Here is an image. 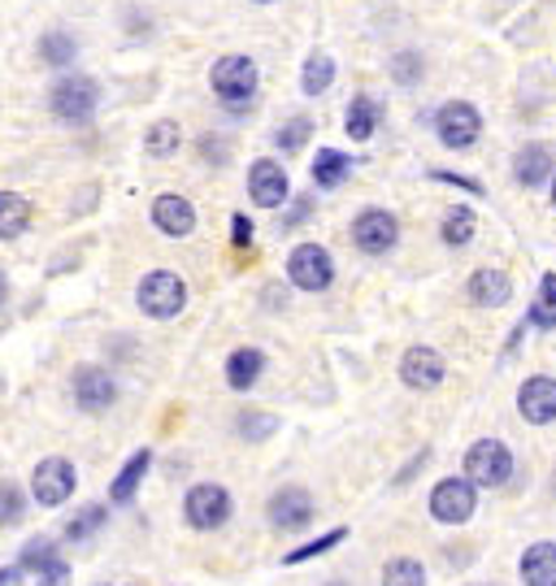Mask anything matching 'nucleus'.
Returning a JSON list of instances; mask_svg holds the SVG:
<instances>
[{
  "instance_id": "nucleus-38",
  "label": "nucleus",
  "mask_w": 556,
  "mask_h": 586,
  "mask_svg": "<svg viewBox=\"0 0 556 586\" xmlns=\"http://www.w3.org/2000/svg\"><path fill=\"white\" fill-rule=\"evenodd\" d=\"M0 586H26V570L22 565H0Z\"/></svg>"
},
{
  "instance_id": "nucleus-5",
  "label": "nucleus",
  "mask_w": 556,
  "mask_h": 586,
  "mask_svg": "<svg viewBox=\"0 0 556 586\" xmlns=\"http://www.w3.org/2000/svg\"><path fill=\"white\" fill-rule=\"evenodd\" d=\"M74 487H78V474L65 456H44L30 474V496L39 509H61L74 496Z\"/></svg>"
},
{
  "instance_id": "nucleus-40",
  "label": "nucleus",
  "mask_w": 556,
  "mask_h": 586,
  "mask_svg": "<svg viewBox=\"0 0 556 586\" xmlns=\"http://www.w3.org/2000/svg\"><path fill=\"white\" fill-rule=\"evenodd\" d=\"M4 300H9V279L0 274V304H4Z\"/></svg>"
},
{
  "instance_id": "nucleus-18",
  "label": "nucleus",
  "mask_w": 556,
  "mask_h": 586,
  "mask_svg": "<svg viewBox=\"0 0 556 586\" xmlns=\"http://www.w3.org/2000/svg\"><path fill=\"white\" fill-rule=\"evenodd\" d=\"M466 292H470V300H474L479 308H505V304L514 300V279H509L505 270H492V266H487V270H474V274H470V288H466Z\"/></svg>"
},
{
  "instance_id": "nucleus-12",
  "label": "nucleus",
  "mask_w": 556,
  "mask_h": 586,
  "mask_svg": "<svg viewBox=\"0 0 556 586\" xmlns=\"http://www.w3.org/2000/svg\"><path fill=\"white\" fill-rule=\"evenodd\" d=\"M17 565H22L26 574H35L39 586H61L70 578V565H65V557H61V548H57L52 539H30V544H22Z\"/></svg>"
},
{
  "instance_id": "nucleus-16",
  "label": "nucleus",
  "mask_w": 556,
  "mask_h": 586,
  "mask_svg": "<svg viewBox=\"0 0 556 586\" xmlns=\"http://www.w3.org/2000/svg\"><path fill=\"white\" fill-rule=\"evenodd\" d=\"M518 413H522L531 426L556 422V378H548V374L527 378L522 391H518Z\"/></svg>"
},
{
  "instance_id": "nucleus-23",
  "label": "nucleus",
  "mask_w": 556,
  "mask_h": 586,
  "mask_svg": "<svg viewBox=\"0 0 556 586\" xmlns=\"http://www.w3.org/2000/svg\"><path fill=\"white\" fill-rule=\"evenodd\" d=\"M348 174H353V157H344V152H335V148H322L318 157H313V183L318 187H344L348 183Z\"/></svg>"
},
{
  "instance_id": "nucleus-29",
  "label": "nucleus",
  "mask_w": 556,
  "mask_h": 586,
  "mask_svg": "<svg viewBox=\"0 0 556 586\" xmlns=\"http://www.w3.org/2000/svg\"><path fill=\"white\" fill-rule=\"evenodd\" d=\"M348 539V530L344 526H335V530H326V535H318L313 544H300V548H292L287 557H283V565H305V561H313V557H326L331 548H339Z\"/></svg>"
},
{
  "instance_id": "nucleus-28",
  "label": "nucleus",
  "mask_w": 556,
  "mask_h": 586,
  "mask_svg": "<svg viewBox=\"0 0 556 586\" xmlns=\"http://www.w3.org/2000/svg\"><path fill=\"white\" fill-rule=\"evenodd\" d=\"M344 126H348V135H353V139H370V135H374V126H379V105H374L370 96H357V100L348 105Z\"/></svg>"
},
{
  "instance_id": "nucleus-11",
  "label": "nucleus",
  "mask_w": 556,
  "mask_h": 586,
  "mask_svg": "<svg viewBox=\"0 0 556 586\" xmlns=\"http://www.w3.org/2000/svg\"><path fill=\"white\" fill-rule=\"evenodd\" d=\"M435 135L444 148H470L479 135H483V118L474 105L466 100H448L440 113H435Z\"/></svg>"
},
{
  "instance_id": "nucleus-6",
  "label": "nucleus",
  "mask_w": 556,
  "mask_h": 586,
  "mask_svg": "<svg viewBox=\"0 0 556 586\" xmlns=\"http://www.w3.org/2000/svg\"><path fill=\"white\" fill-rule=\"evenodd\" d=\"M479 509V487L470 478H444L431 491V517L440 526H466Z\"/></svg>"
},
{
  "instance_id": "nucleus-31",
  "label": "nucleus",
  "mask_w": 556,
  "mask_h": 586,
  "mask_svg": "<svg viewBox=\"0 0 556 586\" xmlns=\"http://www.w3.org/2000/svg\"><path fill=\"white\" fill-rule=\"evenodd\" d=\"M178 139H183L178 122H152L148 135H144V152L148 157H170V152H178Z\"/></svg>"
},
{
  "instance_id": "nucleus-37",
  "label": "nucleus",
  "mask_w": 556,
  "mask_h": 586,
  "mask_svg": "<svg viewBox=\"0 0 556 586\" xmlns=\"http://www.w3.org/2000/svg\"><path fill=\"white\" fill-rule=\"evenodd\" d=\"M231 244H235V248H248V244H252V222H248L244 213L231 218Z\"/></svg>"
},
{
  "instance_id": "nucleus-43",
  "label": "nucleus",
  "mask_w": 556,
  "mask_h": 586,
  "mask_svg": "<svg viewBox=\"0 0 556 586\" xmlns=\"http://www.w3.org/2000/svg\"><path fill=\"white\" fill-rule=\"evenodd\" d=\"M257 4H270V0H257Z\"/></svg>"
},
{
  "instance_id": "nucleus-26",
  "label": "nucleus",
  "mask_w": 556,
  "mask_h": 586,
  "mask_svg": "<svg viewBox=\"0 0 556 586\" xmlns=\"http://www.w3.org/2000/svg\"><path fill=\"white\" fill-rule=\"evenodd\" d=\"M104 522H109V509H104V504H83V509L65 522V530H61V535H65L70 544H87L96 530H104Z\"/></svg>"
},
{
  "instance_id": "nucleus-20",
  "label": "nucleus",
  "mask_w": 556,
  "mask_h": 586,
  "mask_svg": "<svg viewBox=\"0 0 556 586\" xmlns=\"http://www.w3.org/2000/svg\"><path fill=\"white\" fill-rule=\"evenodd\" d=\"M518 574L527 586H556V544L553 539H540L522 552L518 561Z\"/></svg>"
},
{
  "instance_id": "nucleus-34",
  "label": "nucleus",
  "mask_w": 556,
  "mask_h": 586,
  "mask_svg": "<svg viewBox=\"0 0 556 586\" xmlns=\"http://www.w3.org/2000/svg\"><path fill=\"white\" fill-rule=\"evenodd\" d=\"M39 52H44V61H48V65H70V61H74V39H70V35H61V30H52V35H44Z\"/></svg>"
},
{
  "instance_id": "nucleus-36",
  "label": "nucleus",
  "mask_w": 556,
  "mask_h": 586,
  "mask_svg": "<svg viewBox=\"0 0 556 586\" xmlns=\"http://www.w3.org/2000/svg\"><path fill=\"white\" fill-rule=\"evenodd\" d=\"M392 74H396L400 83H413V78H422V65H418V57H413V52H400V57H396V65H392Z\"/></svg>"
},
{
  "instance_id": "nucleus-2",
  "label": "nucleus",
  "mask_w": 556,
  "mask_h": 586,
  "mask_svg": "<svg viewBox=\"0 0 556 586\" xmlns=\"http://www.w3.org/2000/svg\"><path fill=\"white\" fill-rule=\"evenodd\" d=\"M135 304H139L148 317L170 321V317H178V313L187 308V283H183L174 270H152V274H144V283L135 288Z\"/></svg>"
},
{
  "instance_id": "nucleus-25",
  "label": "nucleus",
  "mask_w": 556,
  "mask_h": 586,
  "mask_svg": "<svg viewBox=\"0 0 556 586\" xmlns=\"http://www.w3.org/2000/svg\"><path fill=\"white\" fill-rule=\"evenodd\" d=\"M474 231H479V222H474V209L457 205V209H448V213H444V227H440V240H444L448 248H466V244L474 240Z\"/></svg>"
},
{
  "instance_id": "nucleus-10",
  "label": "nucleus",
  "mask_w": 556,
  "mask_h": 586,
  "mask_svg": "<svg viewBox=\"0 0 556 586\" xmlns=\"http://www.w3.org/2000/svg\"><path fill=\"white\" fill-rule=\"evenodd\" d=\"M396 240H400L396 213H387V209H366V213H357V222H353V244H357L366 257H387V253L396 248Z\"/></svg>"
},
{
  "instance_id": "nucleus-15",
  "label": "nucleus",
  "mask_w": 556,
  "mask_h": 586,
  "mask_svg": "<svg viewBox=\"0 0 556 586\" xmlns=\"http://www.w3.org/2000/svg\"><path fill=\"white\" fill-rule=\"evenodd\" d=\"M113 400H118V382H113L109 369H100V365L74 369V404L83 413H104Z\"/></svg>"
},
{
  "instance_id": "nucleus-39",
  "label": "nucleus",
  "mask_w": 556,
  "mask_h": 586,
  "mask_svg": "<svg viewBox=\"0 0 556 586\" xmlns=\"http://www.w3.org/2000/svg\"><path fill=\"white\" fill-rule=\"evenodd\" d=\"M435 179H440V183H457V187H466V192H474V196L483 192L474 179H457V174H444V170H435Z\"/></svg>"
},
{
  "instance_id": "nucleus-1",
  "label": "nucleus",
  "mask_w": 556,
  "mask_h": 586,
  "mask_svg": "<svg viewBox=\"0 0 556 586\" xmlns=\"http://www.w3.org/2000/svg\"><path fill=\"white\" fill-rule=\"evenodd\" d=\"M231 513H235V500H231V491H226L222 483H196V487L183 496V517H187V526L200 530V535L222 530V526L231 522Z\"/></svg>"
},
{
  "instance_id": "nucleus-35",
  "label": "nucleus",
  "mask_w": 556,
  "mask_h": 586,
  "mask_svg": "<svg viewBox=\"0 0 556 586\" xmlns=\"http://www.w3.org/2000/svg\"><path fill=\"white\" fill-rule=\"evenodd\" d=\"M305 139H309V118H292V122L279 126V135H274V144H279L283 152H296Z\"/></svg>"
},
{
  "instance_id": "nucleus-30",
  "label": "nucleus",
  "mask_w": 556,
  "mask_h": 586,
  "mask_svg": "<svg viewBox=\"0 0 556 586\" xmlns=\"http://www.w3.org/2000/svg\"><path fill=\"white\" fill-rule=\"evenodd\" d=\"M383 586H427V565L413 557H396L383 565Z\"/></svg>"
},
{
  "instance_id": "nucleus-17",
  "label": "nucleus",
  "mask_w": 556,
  "mask_h": 586,
  "mask_svg": "<svg viewBox=\"0 0 556 586\" xmlns=\"http://www.w3.org/2000/svg\"><path fill=\"white\" fill-rule=\"evenodd\" d=\"M152 227H157L161 235H170V240H187V235L196 231V209H191V200H187V196H174V192L157 196V200H152Z\"/></svg>"
},
{
  "instance_id": "nucleus-21",
  "label": "nucleus",
  "mask_w": 556,
  "mask_h": 586,
  "mask_svg": "<svg viewBox=\"0 0 556 586\" xmlns=\"http://www.w3.org/2000/svg\"><path fill=\"white\" fill-rule=\"evenodd\" d=\"M553 170H556V161L544 144H527V148L514 157V179H518L522 187H540V183H548Z\"/></svg>"
},
{
  "instance_id": "nucleus-3",
  "label": "nucleus",
  "mask_w": 556,
  "mask_h": 586,
  "mask_svg": "<svg viewBox=\"0 0 556 586\" xmlns=\"http://www.w3.org/2000/svg\"><path fill=\"white\" fill-rule=\"evenodd\" d=\"M466 478H470L474 487H483V491L505 487V483L514 478V452H509V443H501V439H479V443L466 452Z\"/></svg>"
},
{
  "instance_id": "nucleus-19",
  "label": "nucleus",
  "mask_w": 556,
  "mask_h": 586,
  "mask_svg": "<svg viewBox=\"0 0 556 586\" xmlns=\"http://www.w3.org/2000/svg\"><path fill=\"white\" fill-rule=\"evenodd\" d=\"M265 374V352L261 347H235L226 356V387L231 391H252Z\"/></svg>"
},
{
  "instance_id": "nucleus-8",
  "label": "nucleus",
  "mask_w": 556,
  "mask_h": 586,
  "mask_svg": "<svg viewBox=\"0 0 556 586\" xmlns=\"http://www.w3.org/2000/svg\"><path fill=\"white\" fill-rule=\"evenodd\" d=\"M265 517H270L274 530L296 535V530H305L318 517V504H313V496L305 487H279L270 496V504H265Z\"/></svg>"
},
{
  "instance_id": "nucleus-9",
  "label": "nucleus",
  "mask_w": 556,
  "mask_h": 586,
  "mask_svg": "<svg viewBox=\"0 0 556 586\" xmlns=\"http://www.w3.org/2000/svg\"><path fill=\"white\" fill-rule=\"evenodd\" d=\"M52 113L65 118V122H87L96 113V100H100V87L87 78V74H65L57 87H52Z\"/></svg>"
},
{
  "instance_id": "nucleus-7",
  "label": "nucleus",
  "mask_w": 556,
  "mask_h": 586,
  "mask_svg": "<svg viewBox=\"0 0 556 586\" xmlns=\"http://www.w3.org/2000/svg\"><path fill=\"white\" fill-rule=\"evenodd\" d=\"M287 279H292V288L318 295L335 283V261L322 244H296L287 257Z\"/></svg>"
},
{
  "instance_id": "nucleus-41",
  "label": "nucleus",
  "mask_w": 556,
  "mask_h": 586,
  "mask_svg": "<svg viewBox=\"0 0 556 586\" xmlns=\"http://www.w3.org/2000/svg\"><path fill=\"white\" fill-rule=\"evenodd\" d=\"M553 209H556V179H553Z\"/></svg>"
},
{
  "instance_id": "nucleus-33",
  "label": "nucleus",
  "mask_w": 556,
  "mask_h": 586,
  "mask_svg": "<svg viewBox=\"0 0 556 586\" xmlns=\"http://www.w3.org/2000/svg\"><path fill=\"white\" fill-rule=\"evenodd\" d=\"M235 430H239L248 443H261V439H270V435L279 430V417H274V413H257V408H248V413H239Z\"/></svg>"
},
{
  "instance_id": "nucleus-13",
  "label": "nucleus",
  "mask_w": 556,
  "mask_h": 586,
  "mask_svg": "<svg viewBox=\"0 0 556 586\" xmlns=\"http://www.w3.org/2000/svg\"><path fill=\"white\" fill-rule=\"evenodd\" d=\"M287 192H292V183H287V170H283L279 161L261 157V161L248 166V196H252V205L279 209V205L287 200Z\"/></svg>"
},
{
  "instance_id": "nucleus-22",
  "label": "nucleus",
  "mask_w": 556,
  "mask_h": 586,
  "mask_svg": "<svg viewBox=\"0 0 556 586\" xmlns=\"http://www.w3.org/2000/svg\"><path fill=\"white\" fill-rule=\"evenodd\" d=\"M148 469H152V452H148V448H139V452H135V456L118 469V478L109 483V500H113V504H131Z\"/></svg>"
},
{
  "instance_id": "nucleus-27",
  "label": "nucleus",
  "mask_w": 556,
  "mask_h": 586,
  "mask_svg": "<svg viewBox=\"0 0 556 586\" xmlns=\"http://www.w3.org/2000/svg\"><path fill=\"white\" fill-rule=\"evenodd\" d=\"M331 83H335V61H331L326 52H313V57L305 61V74H300L305 96H322Z\"/></svg>"
},
{
  "instance_id": "nucleus-42",
  "label": "nucleus",
  "mask_w": 556,
  "mask_h": 586,
  "mask_svg": "<svg viewBox=\"0 0 556 586\" xmlns=\"http://www.w3.org/2000/svg\"><path fill=\"white\" fill-rule=\"evenodd\" d=\"M326 586H348V583H326Z\"/></svg>"
},
{
  "instance_id": "nucleus-24",
  "label": "nucleus",
  "mask_w": 556,
  "mask_h": 586,
  "mask_svg": "<svg viewBox=\"0 0 556 586\" xmlns=\"http://www.w3.org/2000/svg\"><path fill=\"white\" fill-rule=\"evenodd\" d=\"M30 227V200L17 192H0V240H17Z\"/></svg>"
},
{
  "instance_id": "nucleus-32",
  "label": "nucleus",
  "mask_w": 556,
  "mask_h": 586,
  "mask_svg": "<svg viewBox=\"0 0 556 586\" xmlns=\"http://www.w3.org/2000/svg\"><path fill=\"white\" fill-rule=\"evenodd\" d=\"M22 517H26V496H22V487L9 483V478H0V530H13Z\"/></svg>"
},
{
  "instance_id": "nucleus-14",
  "label": "nucleus",
  "mask_w": 556,
  "mask_h": 586,
  "mask_svg": "<svg viewBox=\"0 0 556 586\" xmlns=\"http://www.w3.org/2000/svg\"><path fill=\"white\" fill-rule=\"evenodd\" d=\"M444 374H448L444 356L435 347H427V343H418V347H409L400 356V382L413 387V391H435L444 382Z\"/></svg>"
},
{
  "instance_id": "nucleus-4",
  "label": "nucleus",
  "mask_w": 556,
  "mask_h": 586,
  "mask_svg": "<svg viewBox=\"0 0 556 586\" xmlns=\"http://www.w3.org/2000/svg\"><path fill=\"white\" fill-rule=\"evenodd\" d=\"M209 78H213V91H218L231 109H244V105L252 100V91H257V61L231 52V57L213 61V74H209Z\"/></svg>"
}]
</instances>
